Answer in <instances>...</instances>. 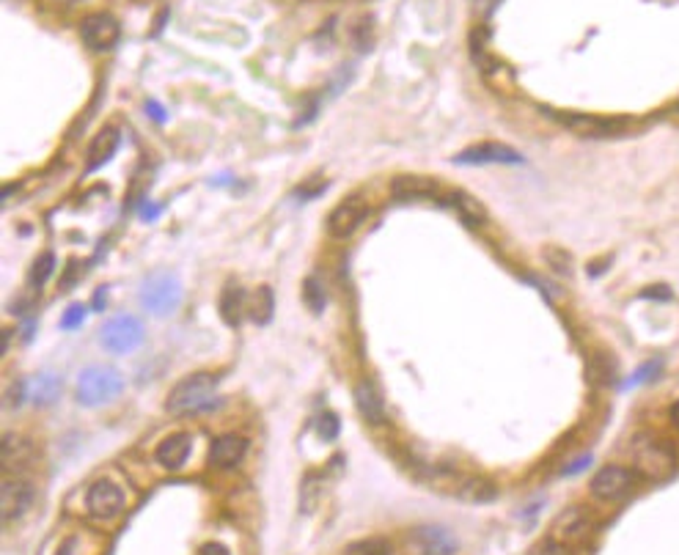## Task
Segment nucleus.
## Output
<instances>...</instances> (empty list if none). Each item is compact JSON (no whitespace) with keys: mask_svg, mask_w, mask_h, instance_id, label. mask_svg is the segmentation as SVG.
<instances>
[{"mask_svg":"<svg viewBox=\"0 0 679 555\" xmlns=\"http://www.w3.org/2000/svg\"><path fill=\"white\" fill-rule=\"evenodd\" d=\"M218 390V380L212 374H190L182 382L174 385V390L165 399V409L171 415H190V412H201L212 407Z\"/></svg>","mask_w":679,"mask_h":555,"instance_id":"nucleus-1","label":"nucleus"},{"mask_svg":"<svg viewBox=\"0 0 679 555\" xmlns=\"http://www.w3.org/2000/svg\"><path fill=\"white\" fill-rule=\"evenodd\" d=\"M633 484H636V475L627 467L608 465L597 470V475L591 478V495L599 501H619L633 490Z\"/></svg>","mask_w":679,"mask_h":555,"instance_id":"nucleus-7","label":"nucleus"},{"mask_svg":"<svg viewBox=\"0 0 679 555\" xmlns=\"http://www.w3.org/2000/svg\"><path fill=\"white\" fill-rule=\"evenodd\" d=\"M118 144H121V132H118V127L108 124V127L94 137V144H91V149H89V157H86V168H89V171L102 168V165L118 152Z\"/></svg>","mask_w":679,"mask_h":555,"instance_id":"nucleus-16","label":"nucleus"},{"mask_svg":"<svg viewBox=\"0 0 679 555\" xmlns=\"http://www.w3.org/2000/svg\"><path fill=\"white\" fill-rule=\"evenodd\" d=\"M630 451H633L636 470L644 473L646 478H668L676 470V454H674V448L665 440H660V437H655L649 432H641L633 440Z\"/></svg>","mask_w":679,"mask_h":555,"instance_id":"nucleus-2","label":"nucleus"},{"mask_svg":"<svg viewBox=\"0 0 679 555\" xmlns=\"http://www.w3.org/2000/svg\"><path fill=\"white\" fill-rule=\"evenodd\" d=\"M391 190L399 201H419V198H438L440 195L438 184L427 176H396Z\"/></svg>","mask_w":679,"mask_h":555,"instance_id":"nucleus-18","label":"nucleus"},{"mask_svg":"<svg viewBox=\"0 0 679 555\" xmlns=\"http://www.w3.org/2000/svg\"><path fill=\"white\" fill-rule=\"evenodd\" d=\"M413 544L424 552V555H454L457 552V541L446 528L438 525H424L413 533Z\"/></svg>","mask_w":679,"mask_h":555,"instance_id":"nucleus-15","label":"nucleus"},{"mask_svg":"<svg viewBox=\"0 0 679 555\" xmlns=\"http://www.w3.org/2000/svg\"><path fill=\"white\" fill-rule=\"evenodd\" d=\"M564 127L572 129L580 137H591V141H605V137H619L630 129L627 118H602V116H575L567 113L561 116Z\"/></svg>","mask_w":679,"mask_h":555,"instance_id":"nucleus-5","label":"nucleus"},{"mask_svg":"<svg viewBox=\"0 0 679 555\" xmlns=\"http://www.w3.org/2000/svg\"><path fill=\"white\" fill-rule=\"evenodd\" d=\"M338 429H342V421H338V415L325 409L316 415V432L322 440H335L338 437Z\"/></svg>","mask_w":679,"mask_h":555,"instance_id":"nucleus-28","label":"nucleus"},{"mask_svg":"<svg viewBox=\"0 0 679 555\" xmlns=\"http://www.w3.org/2000/svg\"><path fill=\"white\" fill-rule=\"evenodd\" d=\"M31 506H33V487H31V484L20 481V478H6L4 481V520L17 522Z\"/></svg>","mask_w":679,"mask_h":555,"instance_id":"nucleus-13","label":"nucleus"},{"mask_svg":"<svg viewBox=\"0 0 679 555\" xmlns=\"http://www.w3.org/2000/svg\"><path fill=\"white\" fill-rule=\"evenodd\" d=\"M454 160L462 165H517L523 163V155L506 144H476L459 152Z\"/></svg>","mask_w":679,"mask_h":555,"instance_id":"nucleus-9","label":"nucleus"},{"mask_svg":"<svg viewBox=\"0 0 679 555\" xmlns=\"http://www.w3.org/2000/svg\"><path fill=\"white\" fill-rule=\"evenodd\" d=\"M589 531H591V517H589V512H583V509H578V506L567 509V512L556 520V536L564 539V541H578V539H583Z\"/></svg>","mask_w":679,"mask_h":555,"instance_id":"nucleus-20","label":"nucleus"},{"mask_svg":"<svg viewBox=\"0 0 679 555\" xmlns=\"http://www.w3.org/2000/svg\"><path fill=\"white\" fill-rule=\"evenodd\" d=\"M303 300L311 311H322L325 308V289L316 278H308L306 287H303Z\"/></svg>","mask_w":679,"mask_h":555,"instance_id":"nucleus-29","label":"nucleus"},{"mask_svg":"<svg viewBox=\"0 0 679 555\" xmlns=\"http://www.w3.org/2000/svg\"><path fill=\"white\" fill-rule=\"evenodd\" d=\"M363 218H366V206H363V201L347 198L344 203H338L335 210L330 212V218H327V231H330L333 237H350V234L361 226Z\"/></svg>","mask_w":679,"mask_h":555,"instance_id":"nucleus-12","label":"nucleus"},{"mask_svg":"<svg viewBox=\"0 0 679 555\" xmlns=\"http://www.w3.org/2000/svg\"><path fill=\"white\" fill-rule=\"evenodd\" d=\"M446 203H448V206H454V210L462 215V221H465V223H470V226H479V223H485V221H487L485 206H482L476 198H473V195H467V193L451 190V193L446 195Z\"/></svg>","mask_w":679,"mask_h":555,"instance_id":"nucleus-21","label":"nucleus"},{"mask_svg":"<svg viewBox=\"0 0 679 555\" xmlns=\"http://www.w3.org/2000/svg\"><path fill=\"white\" fill-rule=\"evenodd\" d=\"M198 555H229V550L223 544H218V541H207L198 550Z\"/></svg>","mask_w":679,"mask_h":555,"instance_id":"nucleus-32","label":"nucleus"},{"mask_svg":"<svg viewBox=\"0 0 679 555\" xmlns=\"http://www.w3.org/2000/svg\"><path fill=\"white\" fill-rule=\"evenodd\" d=\"M657 374V363H646L633 380H630V385H636V382H641V380H649V377H655Z\"/></svg>","mask_w":679,"mask_h":555,"instance_id":"nucleus-33","label":"nucleus"},{"mask_svg":"<svg viewBox=\"0 0 679 555\" xmlns=\"http://www.w3.org/2000/svg\"><path fill=\"white\" fill-rule=\"evenodd\" d=\"M589 462H591V459H589V456H583V459H578V462H575V465H572V467H567V475H572V473H578V470H583V467H589Z\"/></svg>","mask_w":679,"mask_h":555,"instance_id":"nucleus-34","label":"nucleus"},{"mask_svg":"<svg viewBox=\"0 0 679 555\" xmlns=\"http://www.w3.org/2000/svg\"><path fill=\"white\" fill-rule=\"evenodd\" d=\"M121 390H124V377H121L116 369L91 366V369H86V372L80 374L78 388H75V396H78V401L86 404V407H99V404L113 401Z\"/></svg>","mask_w":679,"mask_h":555,"instance_id":"nucleus-3","label":"nucleus"},{"mask_svg":"<svg viewBox=\"0 0 679 555\" xmlns=\"http://www.w3.org/2000/svg\"><path fill=\"white\" fill-rule=\"evenodd\" d=\"M248 314L256 325H267L269 316H273V292H269L267 287H259L248 297Z\"/></svg>","mask_w":679,"mask_h":555,"instance_id":"nucleus-24","label":"nucleus"},{"mask_svg":"<svg viewBox=\"0 0 679 555\" xmlns=\"http://www.w3.org/2000/svg\"><path fill=\"white\" fill-rule=\"evenodd\" d=\"M671 424H674V427L679 429V401H676V404L671 407Z\"/></svg>","mask_w":679,"mask_h":555,"instance_id":"nucleus-35","label":"nucleus"},{"mask_svg":"<svg viewBox=\"0 0 679 555\" xmlns=\"http://www.w3.org/2000/svg\"><path fill=\"white\" fill-rule=\"evenodd\" d=\"M344 555H391V544L385 539H363L350 544Z\"/></svg>","mask_w":679,"mask_h":555,"instance_id":"nucleus-27","label":"nucleus"},{"mask_svg":"<svg viewBox=\"0 0 679 555\" xmlns=\"http://www.w3.org/2000/svg\"><path fill=\"white\" fill-rule=\"evenodd\" d=\"M80 36H83V42H86L89 50L105 52V50L116 47V42L121 36V28H118V23L110 14L102 12V14H91V17H86L80 23Z\"/></svg>","mask_w":679,"mask_h":555,"instance_id":"nucleus-8","label":"nucleus"},{"mask_svg":"<svg viewBox=\"0 0 679 555\" xmlns=\"http://www.w3.org/2000/svg\"><path fill=\"white\" fill-rule=\"evenodd\" d=\"M55 272V256L52 253H42L36 256V261L31 264V284L33 287H44Z\"/></svg>","mask_w":679,"mask_h":555,"instance_id":"nucleus-26","label":"nucleus"},{"mask_svg":"<svg viewBox=\"0 0 679 555\" xmlns=\"http://www.w3.org/2000/svg\"><path fill=\"white\" fill-rule=\"evenodd\" d=\"M190 448H193L190 435H184V432L171 435V437H165V440L157 446V462H160L163 467H168V470H176V467H182V465L187 462Z\"/></svg>","mask_w":679,"mask_h":555,"instance_id":"nucleus-19","label":"nucleus"},{"mask_svg":"<svg viewBox=\"0 0 679 555\" xmlns=\"http://www.w3.org/2000/svg\"><path fill=\"white\" fill-rule=\"evenodd\" d=\"M182 300V287L174 275H152L146 278V284L141 287V303L152 314H174Z\"/></svg>","mask_w":679,"mask_h":555,"instance_id":"nucleus-4","label":"nucleus"},{"mask_svg":"<svg viewBox=\"0 0 679 555\" xmlns=\"http://www.w3.org/2000/svg\"><path fill=\"white\" fill-rule=\"evenodd\" d=\"M355 407L361 412V419L372 427H380L385 421V399L374 380H361L355 385Z\"/></svg>","mask_w":679,"mask_h":555,"instance_id":"nucleus-11","label":"nucleus"},{"mask_svg":"<svg viewBox=\"0 0 679 555\" xmlns=\"http://www.w3.org/2000/svg\"><path fill=\"white\" fill-rule=\"evenodd\" d=\"M451 495L465 503H493L498 498V487L485 475H459Z\"/></svg>","mask_w":679,"mask_h":555,"instance_id":"nucleus-14","label":"nucleus"},{"mask_svg":"<svg viewBox=\"0 0 679 555\" xmlns=\"http://www.w3.org/2000/svg\"><path fill=\"white\" fill-rule=\"evenodd\" d=\"M61 393V380L52 374H36L28 385H25V399L31 404H50L55 401Z\"/></svg>","mask_w":679,"mask_h":555,"instance_id":"nucleus-22","label":"nucleus"},{"mask_svg":"<svg viewBox=\"0 0 679 555\" xmlns=\"http://www.w3.org/2000/svg\"><path fill=\"white\" fill-rule=\"evenodd\" d=\"M124 509V493L118 484L108 481V478H99L91 484L89 490V512L99 520H108V517H116L118 512Z\"/></svg>","mask_w":679,"mask_h":555,"instance_id":"nucleus-10","label":"nucleus"},{"mask_svg":"<svg viewBox=\"0 0 679 555\" xmlns=\"http://www.w3.org/2000/svg\"><path fill=\"white\" fill-rule=\"evenodd\" d=\"M245 451H248V443H245L240 435H223V437H218V440L212 443V448H210V462H212L215 467H221V470H229V467H234V465L242 462Z\"/></svg>","mask_w":679,"mask_h":555,"instance_id":"nucleus-17","label":"nucleus"},{"mask_svg":"<svg viewBox=\"0 0 679 555\" xmlns=\"http://www.w3.org/2000/svg\"><path fill=\"white\" fill-rule=\"evenodd\" d=\"M144 341V325L135 316H118L102 327V343L108 353L127 355Z\"/></svg>","mask_w":679,"mask_h":555,"instance_id":"nucleus-6","label":"nucleus"},{"mask_svg":"<svg viewBox=\"0 0 679 555\" xmlns=\"http://www.w3.org/2000/svg\"><path fill=\"white\" fill-rule=\"evenodd\" d=\"M531 555H572V552L561 541H545V544H539Z\"/></svg>","mask_w":679,"mask_h":555,"instance_id":"nucleus-31","label":"nucleus"},{"mask_svg":"<svg viewBox=\"0 0 679 555\" xmlns=\"http://www.w3.org/2000/svg\"><path fill=\"white\" fill-rule=\"evenodd\" d=\"M221 311H223V319H226L229 325H240V322H242V314L248 311L245 292H242L240 287H229V289L223 292Z\"/></svg>","mask_w":679,"mask_h":555,"instance_id":"nucleus-25","label":"nucleus"},{"mask_svg":"<svg viewBox=\"0 0 679 555\" xmlns=\"http://www.w3.org/2000/svg\"><path fill=\"white\" fill-rule=\"evenodd\" d=\"M83 316H86L83 306H70V308H66V314H63V319H61V327L63 330H72V327H78L83 322Z\"/></svg>","mask_w":679,"mask_h":555,"instance_id":"nucleus-30","label":"nucleus"},{"mask_svg":"<svg viewBox=\"0 0 679 555\" xmlns=\"http://www.w3.org/2000/svg\"><path fill=\"white\" fill-rule=\"evenodd\" d=\"M28 459H31V443L25 437H20V435L9 432L4 437V465H6V470L9 467H20Z\"/></svg>","mask_w":679,"mask_h":555,"instance_id":"nucleus-23","label":"nucleus"},{"mask_svg":"<svg viewBox=\"0 0 679 555\" xmlns=\"http://www.w3.org/2000/svg\"><path fill=\"white\" fill-rule=\"evenodd\" d=\"M149 113H152V116H155V118H160V121H163V118H165V113H163V110H157V108H155V105H149Z\"/></svg>","mask_w":679,"mask_h":555,"instance_id":"nucleus-36","label":"nucleus"}]
</instances>
